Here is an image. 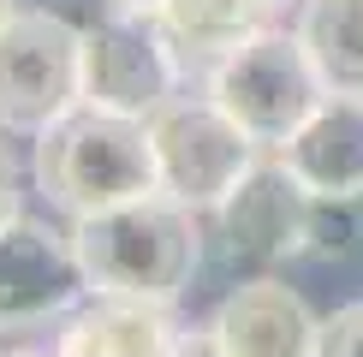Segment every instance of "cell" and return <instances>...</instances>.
Masks as SVG:
<instances>
[{"mask_svg":"<svg viewBox=\"0 0 363 357\" xmlns=\"http://www.w3.org/2000/svg\"><path fill=\"white\" fill-rule=\"evenodd\" d=\"M72 250H78L89 292L173 304L203 262V232H196L191 203H179L173 191H143L131 203L72 220Z\"/></svg>","mask_w":363,"mask_h":357,"instance_id":"obj_1","label":"cell"},{"mask_svg":"<svg viewBox=\"0 0 363 357\" xmlns=\"http://www.w3.org/2000/svg\"><path fill=\"white\" fill-rule=\"evenodd\" d=\"M36 185L54 208L72 220L101 215L113 203H131L143 191H161L155 173V143H149V119L108 113L78 101L60 113L48 131H36Z\"/></svg>","mask_w":363,"mask_h":357,"instance_id":"obj_2","label":"cell"},{"mask_svg":"<svg viewBox=\"0 0 363 357\" xmlns=\"http://www.w3.org/2000/svg\"><path fill=\"white\" fill-rule=\"evenodd\" d=\"M208 96L262 149H280L328 101V84H322V72H315V60H310L298 30L268 24L262 36H250L245 48H233L208 72Z\"/></svg>","mask_w":363,"mask_h":357,"instance_id":"obj_3","label":"cell"},{"mask_svg":"<svg viewBox=\"0 0 363 357\" xmlns=\"http://www.w3.org/2000/svg\"><path fill=\"white\" fill-rule=\"evenodd\" d=\"M161 191L191 208H220L226 191L262 161V143L220 108L215 96H167L149 113Z\"/></svg>","mask_w":363,"mask_h":357,"instance_id":"obj_4","label":"cell"},{"mask_svg":"<svg viewBox=\"0 0 363 357\" xmlns=\"http://www.w3.org/2000/svg\"><path fill=\"white\" fill-rule=\"evenodd\" d=\"M345 203H322L298 185V173L286 161H256V167L226 191L220 215V238L226 256L245 262H292V256H322L334 250V220Z\"/></svg>","mask_w":363,"mask_h":357,"instance_id":"obj_5","label":"cell"},{"mask_svg":"<svg viewBox=\"0 0 363 357\" xmlns=\"http://www.w3.org/2000/svg\"><path fill=\"white\" fill-rule=\"evenodd\" d=\"M84 101V30L60 12H12L0 24V131H48Z\"/></svg>","mask_w":363,"mask_h":357,"instance_id":"obj_6","label":"cell"},{"mask_svg":"<svg viewBox=\"0 0 363 357\" xmlns=\"http://www.w3.org/2000/svg\"><path fill=\"white\" fill-rule=\"evenodd\" d=\"M78 292H89V280L78 268L72 232H54L48 220L30 215L0 232V334H24L66 316Z\"/></svg>","mask_w":363,"mask_h":357,"instance_id":"obj_7","label":"cell"},{"mask_svg":"<svg viewBox=\"0 0 363 357\" xmlns=\"http://www.w3.org/2000/svg\"><path fill=\"white\" fill-rule=\"evenodd\" d=\"M173 54L161 42L155 18H108V24H89L84 30V101L89 108H108V113H131L149 119L161 101L173 96Z\"/></svg>","mask_w":363,"mask_h":357,"instance_id":"obj_8","label":"cell"},{"mask_svg":"<svg viewBox=\"0 0 363 357\" xmlns=\"http://www.w3.org/2000/svg\"><path fill=\"white\" fill-rule=\"evenodd\" d=\"M208 327L226 357H315V334H322L315 310L274 274L238 280L208 316Z\"/></svg>","mask_w":363,"mask_h":357,"instance_id":"obj_9","label":"cell"},{"mask_svg":"<svg viewBox=\"0 0 363 357\" xmlns=\"http://www.w3.org/2000/svg\"><path fill=\"white\" fill-rule=\"evenodd\" d=\"M274 155L322 203L363 197V96H328Z\"/></svg>","mask_w":363,"mask_h":357,"instance_id":"obj_10","label":"cell"},{"mask_svg":"<svg viewBox=\"0 0 363 357\" xmlns=\"http://www.w3.org/2000/svg\"><path fill=\"white\" fill-rule=\"evenodd\" d=\"M179 327L167 304L125 292H96L89 304L66 310L60 327V357H167Z\"/></svg>","mask_w":363,"mask_h":357,"instance_id":"obj_11","label":"cell"},{"mask_svg":"<svg viewBox=\"0 0 363 357\" xmlns=\"http://www.w3.org/2000/svg\"><path fill=\"white\" fill-rule=\"evenodd\" d=\"M280 0H161L155 30L179 72H215L233 48L274 24Z\"/></svg>","mask_w":363,"mask_h":357,"instance_id":"obj_12","label":"cell"},{"mask_svg":"<svg viewBox=\"0 0 363 357\" xmlns=\"http://www.w3.org/2000/svg\"><path fill=\"white\" fill-rule=\"evenodd\" d=\"M298 36H304L328 96H363V0H310Z\"/></svg>","mask_w":363,"mask_h":357,"instance_id":"obj_13","label":"cell"},{"mask_svg":"<svg viewBox=\"0 0 363 357\" xmlns=\"http://www.w3.org/2000/svg\"><path fill=\"white\" fill-rule=\"evenodd\" d=\"M315 357H363V304H345V310H334L322 322Z\"/></svg>","mask_w":363,"mask_h":357,"instance_id":"obj_14","label":"cell"},{"mask_svg":"<svg viewBox=\"0 0 363 357\" xmlns=\"http://www.w3.org/2000/svg\"><path fill=\"white\" fill-rule=\"evenodd\" d=\"M24 215V191H18V167H12L6 143H0V232L12 227V220Z\"/></svg>","mask_w":363,"mask_h":357,"instance_id":"obj_15","label":"cell"},{"mask_svg":"<svg viewBox=\"0 0 363 357\" xmlns=\"http://www.w3.org/2000/svg\"><path fill=\"white\" fill-rule=\"evenodd\" d=\"M167 357H226V346L215 339V327H191V334H179L173 339V351Z\"/></svg>","mask_w":363,"mask_h":357,"instance_id":"obj_16","label":"cell"},{"mask_svg":"<svg viewBox=\"0 0 363 357\" xmlns=\"http://www.w3.org/2000/svg\"><path fill=\"white\" fill-rule=\"evenodd\" d=\"M113 12H125V18H155L161 12V0H108Z\"/></svg>","mask_w":363,"mask_h":357,"instance_id":"obj_17","label":"cell"},{"mask_svg":"<svg viewBox=\"0 0 363 357\" xmlns=\"http://www.w3.org/2000/svg\"><path fill=\"white\" fill-rule=\"evenodd\" d=\"M6 357H48V351H30V346H12ZM54 357H60V351H54Z\"/></svg>","mask_w":363,"mask_h":357,"instance_id":"obj_18","label":"cell"},{"mask_svg":"<svg viewBox=\"0 0 363 357\" xmlns=\"http://www.w3.org/2000/svg\"><path fill=\"white\" fill-rule=\"evenodd\" d=\"M6 18H12V0H0V24H6Z\"/></svg>","mask_w":363,"mask_h":357,"instance_id":"obj_19","label":"cell"},{"mask_svg":"<svg viewBox=\"0 0 363 357\" xmlns=\"http://www.w3.org/2000/svg\"><path fill=\"white\" fill-rule=\"evenodd\" d=\"M6 351H12V339H6V334H0V357H6Z\"/></svg>","mask_w":363,"mask_h":357,"instance_id":"obj_20","label":"cell"}]
</instances>
